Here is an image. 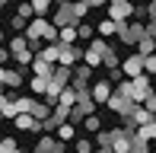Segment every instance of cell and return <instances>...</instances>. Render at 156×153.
I'll list each match as a JSON object with an SVG mask.
<instances>
[{"label": "cell", "instance_id": "1", "mask_svg": "<svg viewBox=\"0 0 156 153\" xmlns=\"http://www.w3.org/2000/svg\"><path fill=\"white\" fill-rule=\"evenodd\" d=\"M144 35H147V23H140V19L118 23V41H121V45H137Z\"/></svg>", "mask_w": 156, "mask_h": 153}, {"label": "cell", "instance_id": "2", "mask_svg": "<svg viewBox=\"0 0 156 153\" xmlns=\"http://www.w3.org/2000/svg\"><path fill=\"white\" fill-rule=\"evenodd\" d=\"M105 51H108V41H105L102 35H99V38H93V41L86 45V51H83V64H89V67H102Z\"/></svg>", "mask_w": 156, "mask_h": 153}, {"label": "cell", "instance_id": "3", "mask_svg": "<svg viewBox=\"0 0 156 153\" xmlns=\"http://www.w3.org/2000/svg\"><path fill=\"white\" fill-rule=\"evenodd\" d=\"M51 23L58 26V29H61V26H76V23H80L70 0H58V3H54V19H51Z\"/></svg>", "mask_w": 156, "mask_h": 153}, {"label": "cell", "instance_id": "4", "mask_svg": "<svg viewBox=\"0 0 156 153\" xmlns=\"http://www.w3.org/2000/svg\"><path fill=\"white\" fill-rule=\"evenodd\" d=\"M134 105H137V102L127 99V96H121V93H112V99L105 102V109H108V112H115V115H121V118L131 115V112H134Z\"/></svg>", "mask_w": 156, "mask_h": 153}, {"label": "cell", "instance_id": "5", "mask_svg": "<svg viewBox=\"0 0 156 153\" xmlns=\"http://www.w3.org/2000/svg\"><path fill=\"white\" fill-rule=\"evenodd\" d=\"M134 6H137V3H131V0H112L105 10H108V16H112V19L124 23V19H134Z\"/></svg>", "mask_w": 156, "mask_h": 153}, {"label": "cell", "instance_id": "6", "mask_svg": "<svg viewBox=\"0 0 156 153\" xmlns=\"http://www.w3.org/2000/svg\"><path fill=\"white\" fill-rule=\"evenodd\" d=\"M131 80H134V102H140V105H144V102L153 96V83H150V73L131 76Z\"/></svg>", "mask_w": 156, "mask_h": 153}, {"label": "cell", "instance_id": "7", "mask_svg": "<svg viewBox=\"0 0 156 153\" xmlns=\"http://www.w3.org/2000/svg\"><path fill=\"white\" fill-rule=\"evenodd\" d=\"M121 70H124L127 76H140V73H147V58L134 51L131 58H124V61H121Z\"/></svg>", "mask_w": 156, "mask_h": 153}, {"label": "cell", "instance_id": "8", "mask_svg": "<svg viewBox=\"0 0 156 153\" xmlns=\"http://www.w3.org/2000/svg\"><path fill=\"white\" fill-rule=\"evenodd\" d=\"M89 93H93V99L99 102V105H105V102L112 99L115 89H112V80H108V76H102V80H96L93 86H89Z\"/></svg>", "mask_w": 156, "mask_h": 153}, {"label": "cell", "instance_id": "9", "mask_svg": "<svg viewBox=\"0 0 156 153\" xmlns=\"http://www.w3.org/2000/svg\"><path fill=\"white\" fill-rule=\"evenodd\" d=\"M96 67H89V64H76L73 67V80H70V86L80 93V89H89V76H93Z\"/></svg>", "mask_w": 156, "mask_h": 153}, {"label": "cell", "instance_id": "10", "mask_svg": "<svg viewBox=\"0 0 156 153\" xmlns=\"http://www.w3.org/2000/svg\"><path fill=\"white\" fill-rule=\"evenodd\" d=\"M61 45V61L58 64H67V67H76L83 61V48H76V45H64V41H58Z\"/></svg>", "mask_w": 156, "mask_h": 153}, {"label": "cell", "instance_id": "11", "mask_svg": "<svg viewBox=\"0 0 156 153\" xmlns=\"http://www.w3.org/2000/svg\"><path fill=\"white\" fill-rule=\"evenodd\" d=\"M153 118H156V115L150 112V109H147V105H140V102H137V105H134V112L127 115L124 121H131V124H137V128H144V124H147V121H153Z\"/></svg>", "mask_w": 156, "mask_h": 153}, {"label": "cell", "instance_id": "12", "mask_svg": "<svg viewBox=\"0 0 156 153\" xmlns=\"http://www.w3.org/2000/svg\"><path fill=\"white\" fill-rule=\"evenodd\" d=\"M61 144H64V141H58V134H45V137L32 147V153H58Z\"/></svg>", "mask_w": 156, "mask_h": 153}, {"label": "cell", "instance_id": "13", "mask_svg": "<svg viewBox=\"0 0 156 153\" xmlns=\"http://www.w3.org/2000/svg\"><path fill=\"white\" fill-rule=\"evenodd\" d=\"M70 80H73V67H67V64H58L54 67V73H51V83L54 86H70Z\"/></svg>", "mask_w": 156, "mask_h": 153}, {"label": "cell", "instance_id": "14", "mask_svg": "<svg viewBox=\"0 0 156 153\" xmlns=\"http://www.w3.org/2000/svg\"><path fill=\"white\" fill-rule=\"evenodd\" d=\"M23 83H26V70H23V67H6V89H19V86H23Z\"/></svg>", "mask_w": 156, "mask_h": 153}, {"label": "cell", "instance_id": "15", "mask_svg": "<svg viewBox=\"0 0 156 153\" xmlns=\"http://www.w3.org/2000/svg\"><path fill=\"white\" fill-rule=\"evenodd\" d=\"M29 67H32V73H35V76H51L58 64H51V61H45V58H38V54H35V61H32Z\"/></svg>", "mask_w": 156, "mask_h": 153}, {"label": "cell", "instance_id": "16", "mask_svg": "<svg viewBox=\"0 0 156 153\" xmlns=\"http://www.w3.org/2000/svg\"><path fill=\"white\" fill-rule=\"evenodd\" d=\"M48 86H51V76H35V73L29 76V89H32L35 96H45Z\"/></svg>", "mask_w": 156, "mask_h": 153}, {"label": "cell", "instance_id": "17", "mask_svg": "<svg viewBox=\"0 0 156 153\" xmlns=\"http://www.w3.org/2000/svg\"><path fill=\"white\" fill-rule=\"evenodd\" d=\"M38 58H45V61H51V64H58V61H61V45H58V41H48V45L38 51Z\"/></svg>", "mask_w": 156, "mask_h": 153}, {"label": "cell", "instance_id": "18", "mask_svg": "<svg viewBox=\"0 0 156 153\" xmlns=\"http://www.w3.org/2000/svg\"><path fill=\"white\" fill-rule=\"evenodd\" d=\"M96 32H99V35H102V38H112V35H118V19H102V23H99L96 26Z\"/></svg>", "mask_w": 156, "mask_h": 153}, {"label": "cell", "instance_id": "19", "mask_svg": "<svg viewBox=\"0 0 156 153\" xmlns=\"http://www.w3.org/2000/svg\"><path fill=\"white\" fill-rule=\"evenodd\" d=\"M32 115L38 118V121H45V118H51V115H54V105H51V102H45V99H41V102L35 99V109H32Z\"/></svg>", "mask_w": 156, "mask_h": 153}, {"label": "cell", "instance_id": "20", "mask_svg": "<svg viewBox=\"0 0 156 153\" xmlns=\"http://www.w3.org/2000/svg\"><path fill=\"white\" fill-rule=\"evenodd\" d=\"M16 115H19V109H16V99H13V96H6V99L0 102V118H10V121H13Z\"/></svg>", "mask_w": 156, "mask_h": 153}, {"label": "cell", "instance_id": "21", "mask_svg": "<svg viewBox=\"0 0 156 153\" xmlns=\"http://www.w3.org/2000/svg\"><path fill=\"white\" fill-rule=\"evenodd\" d=\"M137 54H144V58L156 54V38H153V35H144V38L137 41Z\"/></svg>", "mask_w": 156, "mask_h": 153}, {"label": "cell", "instance_id": "22", "mask_svg": "<svg viewBox=\"0 0 156 153\" xmlns=\"http://www.w3.org/2000/svg\"><path fill=\"white\" fill-rule=\"evenodd\" d=\"M115 134H118V128H112V131H96V147H112L115 144Z\"/></svg>", "mask_w": 156, "mask_h": 153}, {"label": "cell", "instance_id": "23", "mask_svg": "<svg viewBox=\"0 0 156 153\" xmlns=\"http://www.w3.org/2000/svg\"><path fill=\"white\" fill-rule=\"evenodd\" d=\"M76 38H80L76 26H61V35H58V41H64V45H76Z\"/></svg>", "mask_w": 156, "mask_h": 153}, {"label": "cell", "instance_id": "24", "mask_svg": "<svg viewBox=\"0 0 156 153\" xmlns=\"http://www.w3.org/2000/svg\"><path fill=\"white\" fill-rule=\"evenodd\" d=\"M131 153H150V141L144 134H131Z\"/></svg>", "mask_w": 156, "mask_h": 153}, {"label": "cell", "instance_id": "25", "mask_svg": "<svg viewBox=\"0 0 156 153\" xmlns=\"http://www.w3.org/2000/svg\"><path fill=\"white\" fill-rule=\"evenodd\" d=\"M58 105H67V109H73V105H76V89H73V86H64V89H61Z\"/></svg>", "mask_w": 156, "mask_h": 153}, {"label": "cell", "instance_id": "26", "mask_svg": "<svg viewBox=\"0 0 156 153\" xmlns=\"http://www.w3.org/2000/svg\"><path fill=\"white\" fill-rule=\"evenodd\" d=\"M16 16H23V19H35V6H32V0H19V3H16Z\"/></svg>", "mask_w": 156, "mask_h": 153}, {"label": "cell", "instance_id": "27", "mask_svg": "<svg viewBox=\"0 0 156 153\" xmlns=\"http://www.w3.org/2000/svg\"><path fill=\"white\" fill-rule=\"evenodd\" d=\"M73 134H76V124H73V121H61V128H58V141L67 144Z\"/></svg>", "mask_w": 156, "mask_h": 153}, {"label": "cell", "instance_id": "28", "mask_svg": "<svg viewBox=\"0 0 156 153\" xmlns=\"http://www.w3.org/2000/svg\"><path fill=\"white\" fill-rule=\"evenodd\" d=\"M76 32H80V38H83V41H93V35H96V29H93L89 23H83V19L76 23Z\"/></svg>", "mask_w": 156, "mask_h": 153}, {"label": "cell", "instance_id": "29", "mask_svg": "<svg viewBox=\"0 0 156 153\" xmlns=\"http://www.w3.org/2000/svg\"><path fill=\"white\" fill-rule=\"evenodd\" d=\"M58 128H61V121H58V118H45V121H41V134H58Z\"/></svg>", "mask_w": 156, "mask_h": 153}, {"label": "cell", "instance_id": "30", "mask_svg": "<svg viewBox=\"0 0 156 153\" xmlns=\"http://www.w3.org/2000/svg\"><path fill=\"white\" fill-rule=\"evenodd\" d=\"M16 109H19V112H32V109H35V96H19Z\"/></svg>", "mask_w": 156, "mask_h": 153}, {"label": "cell", "instance_id": "31", "mask_svg": "<svg viewBox=\"0 0 156 153\" xmlns=\"http://www.w3.org/2000/svg\"><path fill=\"white\" fill-rule=\"evenodd\" d=\"M137 134H144L147 141H156V118H153V121H147L144 128H137Z\"/></svg>", "mask_w": 156, "mask_h": 153}, {"label": "cell", "instance_id": "32", "mask_svg": "<svg viewBox=\"0 0 156 153\" xmlns=\"http://www.w3.org/2000/svg\"><path fill=\"white\" fill-rule=\"evenodd\" d=\"M73 153H96V141H76V147H73Z\"/></svg>", "mask_w": 156, "mask_h": 153}, {"label": "cell", "instance_id": "33", "mask_svg": "<svg viewBox=\"0 0 156 153\" xmlns=\"http://www.w3.org/2000/svg\"><path fill=\"white\" fill-rule=\"evenodd\" d=\"M102 67H105V70H115V67H118V54L112 51V48L105 51V58H102Z\"/></svg>", "mask_w": 156, "mask_h": 153}, {"label": "cell", "instance_id": "34", "mask_svg": "<svg viewBox=\"0 0 156 153\" xmlns=\"http://www.w3.org/2000/svg\"><path fill=\"white\" fill-rule=\"evenodd\" d=\"M19 144L13 141V137H0V153H16Z\"/></svg>", "mask_w": 156, "mask_h": 153}, {"label": "cell", "instance_id": "35", "mask_svg": "<svg viewBox=\"0 0 156 153\" xmlns=\"http://www.w3.org/2000/svg\"><path fill=\"white\" fill-rule=\"evenodd\" d=\"M32 6H35V16H41V13H48L54 6V0H32Z\"/></svg>", "mask_w": 156, "mask_h": 153}, {"label": "cell", "instance_id": "36", "mask_svg": "<svg viewBox=\"0 0 156 153\" xmlns=\"http://www.w3.org/2000/svg\"><path fill=\"white\" fill-rule=\"evenodd\" d=\"M89 10H93V6H89V0H76V3H73V13H76V19H83Z\"/></svg>", "mask_w": 156, "mask_h": 153}, {"label": "cell", "instance_id": "37", "mask_svg": "<svg viewBox=\"0 0 156 153\" xmlns=\"http://www.w3.org/2000/svg\"><path fill=\"white\" fill-rule=\"evenodd\" d=\"M83 124H86V131H89V134H96V131H102V121H99L96 115H86V121H83Z\"/></svg>", "mask_w": 156, "mask_h": 153}, {"label": "cell", "instance_id": "38", "mask_svg": "<svg viewBox=\"0 0 156 153\" xmlns=\"http://www.w3.org/2000/svg\"><path fill=\"white\" fill-rule=\"evenodd\" d=\"M26 26H29V19H23V16H13L10 19V29L13 32H26Z\"/></svg>", "mask_w": 156, "mask_h": 153}, {"label": "cell", "instance_id": "39", "mask_svg": "<svg viewBox=\"0 0 156 153\" xmlns=\"http://www.w3.org/2000/svg\"><path fill=\"white\" fill-rule=\"evenodd\" d=\"M134 19H140V23H144V19H150V10H147V3H137V6H134Z\"/></svg>", "mask_w": 156, "mask_h": 153}, {"label": "cell", "instance_id": "40", "mask_svg": "<svg viewBox=\"0 0 156 153\" xmlns=\"http://www.w3.org/2000/svg\"><path fill=\"white\" fill-rule=\"evenodd\" d=\"M6 61H13V51H10V45H6V48L0 45V64L6 67Z\"/></svg>", "mask_w": 156, "mask_h": 153}, {"label": "cell", "instance_id": "41", "mask_svg": "<svg viewBox=\"0 0 156 153\" xmlns=\"http://www.w3.org/2000/svg\"><path fill=\"white\" fill-rule=\"evenodd\" d=\"M147 73L156 76V54H150V58H147Z\"/></svg>", "mask_w": 156, "mask_h": 153}, {"label": "cell", "instance_id": "42", "mask_svg": "<svg viewBox=\"0 0 156 153\" xmlns=\"http://www.w3.org/2000/svg\"><path fill=\"white\" fill-rule=\"evenodd\" d=\"M144 105H147V109H150V112L156 115V89H153V96H150V99H147V102H144Z\"/></svg>", "mask_w": 156, "mask_h": 153}, {"label": "cell", "instance_id": "43", "mask_svg": "<svg viewBox=\"0 0 156 153\" xmlns=\"http://www.w3.org/2000/svg\"><path fill=\"white\" fill-rule=\"evenodd\" d=\"M112 0H89V6H93V10H102V6H108Z\"/></svg>", "mask_w": 156, "mask_h": 153}, {"label": "cell", "instance_id": "44", "mask_svg": "<svg viewBox=\"0 0 156 153\" xmlns=\"http://www.w3.org/2000/svg\"><path fill=\"white\" fill-rule=\"evenodd\" d=\"M147 35L156 38V19H147Z\"/></svg>", "mask_w": 156, "mask_h": 153}, {"label": "cell", "instance_id": "45", "mask_svg": "<svg viewBox=\"0 0 156 153\" xmlns=\"http://www.w3.org/2000/svg\"><path fill=\"white\" fill-rule=\"evenodd\" d=\"M147 10H150V19H156V0H150V3H147Z\"/></svg>", "mask_w": 156, "mask_h": 153}, {"label": "cell", "instance_id": "46", "mask_svg": "<svg viewBox=\"0 0 156 153\" xmlns=\"http://www.w3.org/2000/svg\"><path fill=\"white\" fill-rule=\"evenodd\" d=\"M0 83L6 86V67H3V64H0Z\"/></svg>", "mask_w": 156, "mask_h": 153}, {"label": "cell", "instance_id": "47", "mask_svg": "<svg viewBox=\"0 0 156 153\" xmlns=\"http://www.w3.org/2000/svg\"><path fill=\"white\" fill-rule=\"evenodd\" d=\"M96 153H112V147H96Z\"/></svg>", "mask_w": 156, "mask_h": 153}, {"label": "cell", "instance_id": "48", "mask_svg": "<svg viewBox=\"0 0 156 153\" xmlns=\"http://www.w3.org/2000/svg\"><path fill=\"white\" fill-rule=\"evenodd\" d=\"M6 3H10V0H0V13H3V6H6Z\"/></svg>", "mask_w": 156, "mask_h": 153}, {"label": "cell", "instance_id": "49", "mask_svg": "<svg viewBox=\"0 0 156 153\" xmlns=\"http://www.w3.org/2000/svg\"><path fill=\"white\" fill-rule=\"evenodd\" d=\"M0 45H3V29H0Z\"/></svg>", "mask_w": 156, "mask_h": 153}, {"label": "cell", "instance_id": "50", "mask_svg": "<svg viewBox=\"0 0 156 153\" xmlns=\"http://www.w3.org/2000/svg\"><path fill=\"white\" fill-rule=\"evenodd\" d=\"M58 153H67V150H64V144H61V150H58Z\"/></svg>", "mask_w": 156, "mask_h": 153}, {"label": "cell", "instance_id": "51", "mask_svg": "<svg viewBox=\"0 0 156 153\" xmlns=\"http://www.w3.org/2000/svg\"><path fill=\"white\" fill-rule=\"evenodd\" d=\"M16 153H26V150H16Z\"/></svg>", "mask_w": 156, "mask_h": 153}, {"label": "cell", "instance_id": "52", "mask_svg": "<svg viewBox=\"0 0 156 153\" xmlns=\"http://www.w3.org/2000/svg\"><path fill=\"white\" fill-rule=\"evenodd\" d=\"M147 3H150V0H147Z\"/></svg>", "mask_w": 156, "mask_h": 153}]
</instances>
